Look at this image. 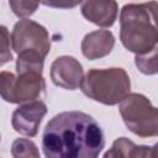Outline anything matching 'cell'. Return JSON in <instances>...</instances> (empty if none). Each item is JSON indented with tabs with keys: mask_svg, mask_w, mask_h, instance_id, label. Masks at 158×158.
<instances>
[{
	"mask_svg": "<svg viewBox=\"0 0 158 158\" xmlns=\"http://www.w3.org/2000/svg\"><path fill=\"white\" fill-rule=\"evenodd\" d=\"M104 146L101 127L93 116L81 111L56 115L42 136V149L48 158H95Z\"/></svg>",
	"mask_w": 158,
	"mask_h": 158,
	"instance_id": "cell-1",
	"label": "cell"
},
{
	"mask_svg": "<svg viewBox=\"0 0 158 158\" xmlns=\"http://www.w3.org/2000/svg\"><path fill=\"white\" fill-rule=\"evenodd\" d=\"M120 23V38L125 48L136 54L152 51L158 43V2L125 5Z\"/></svg>",
	"mask_w": 158,
	"mask_h": 158,
	"instance_id": "cell-2",
	"label": "cell"
},
{
	"mask_svg": "<svg viewBox=\"0 0 158 158\" xmlns=\"http://www.w3.org/2000/svg\"><path fill=\"white\" fill-rule=\"evenodd\" d=\"M130 78L121 68L91 69L80 83L83 93L105 105L121 102L130 93Z\"/></svg>",
	"mask_w": 158,
	"mask_h": 158,
	"instance_id": "cell-3",
	"label": "cell"
},
{
	"mask_svg": "<svg viewBox=\"0 0 158 158\" xmlns=\"http://www.w3.org/2000/svg\"><path fill=\"white\" fill-rule=\"evenodd\" d=\"M43 65H35L17 59L16 70L17 77L9 72H1V96L5 101L19 104L30 101L44 90V81L42 78Z\"/></svg>",
	"mask_w": 158,
	"mask_h": 158,
	"instance_id": "cell-4",
	"label": "cell"
},
{
	"mask_svg": "<svg viewBox=\"0 0 158 158\" xmlns=\"http://www.w3.org/2000/svg\"><path fill=\"white\" fill-rule=\"evenodd\" d=\"M11 42L14 51L19 54L17 59L33 64H43L44 57L51 48L46 28L27 19L15 25L11 33Z\"/></svg>",
	"mask_w": 158,
	"mask_h": 158,
	"instance_id": "cell-5",
	"label": "cell"
},
{
	"mask_svg": "<svg viewBox=\"0 0 158 158\" xmlns=\"http://www.w3.org/2000/svg\"><path fill=\"white\" fill-rule=\"evenodd\" d=\"M123 122L130 131L139 137L158 136V109L139 94L127 95L120 106Z\"/></svg>",
	"mask_w": 158,
	"mask_h": 158,
	"instance_id": "cell-6",
	"label": "cell"
},
{
	"mask_svg": "<svg viewBox=\"0 0 158 158\" xmlns=\"http://www.w3.org/2000/svg\"><path fill=\"white\" fill-rule=\"evenodd\" d=\"M47 114V106L41 100L19 106L12 114V127L16 132L33 137L37 135L42 117Z\"/></svg>",
	"mask_w": 158,
	"mask_h": 158,
	"instance_id": "cell-7",
	"label": "cell"
},
{
	"mask_svg": "<svg viewBox=\"0 0 158 158\" xmlns=\"http://www.w3.org/2000/svg\"><path fill=\"white\" fill-rule=\"evenodd\" d=\"M51 75L57 86L74 90L83 80V68L73 57H60L53 62Z\"/></svg>",
	"mask_w": 158,
	"mask_h": 158,
	"instance_id": "cell-8",
	"label": "cell"
},
{
	"mask_svg": "<svg viewBox=\"0 0 158 158\" xmlns=\"http://www.w3.org/2000/svg\"><path fill=\"white\" fill-rule=\"evenodd\" d=\"M83 16L101 27H110L117 17V4L115 0H81Z\"/></svg>",
	"mask_w": 158,
	"mask_h": 158,
	"instance_id": "cell-9",
	"label": "cell"
},
{
	"mask_svg": "<svg viewBox=\"0 0 158 158\" xmlns=\"http://www.w3.org/2000/svg\"><path fill=\"white\" fill-rule=\"evenodd\" d=\"M115 38L110 31H95L84 37L81 43L83 54L89 59H96L109 54L114 47Z\"/></svg>",
	"mask_w": 158,
	"mask_h": 158,
	"instance_id": "cell-10",
	"label": "cell"
},
{
	"mask_svg": "<svg viewBox=\"0 0 158 158\" xmlns=\"http://www.w3.org/2000/svg\"><path fill=\"white\" fill-rule=\"evenodd\" d=\"M143 54H137L135 63L139 72L143 74H156L158 73V47Z\"/></svg>",
	"mask_w": 158,
	"mask_h": 158,
	"instance_id": "cell-11",
	"label": "cell"
},
{
	"mask_svg": "<svg viewBox=\"0 0 158 158\" xmlns=\"http://www.w3.org/2000/svg\"><path fill=\"white\" fill-rule=\"evenodd\" d=\"M40 0H9L12 12L21 19L31 16L38 7Z\"/></svg>",
	"mask_w": 158,
	"mask_h": 158,
	"instance_id": "cell-12",
	"label": "cell"
},
{
	"mask_svg": "<svg viewBox=\"0 0 158 158\" xmlns=\"http://www.w3.org/2000/svg\"><path fill=\"white\" fill-rule=\"evenodd\" d=\"M41 4L56 9H72L75 7L81 0H40Z\"/></svg>",
	"mask_w": 158,
	"mask_h": 158,
	"instance_id": "cell-13",
	"label": "cell"
}]
</instances>
